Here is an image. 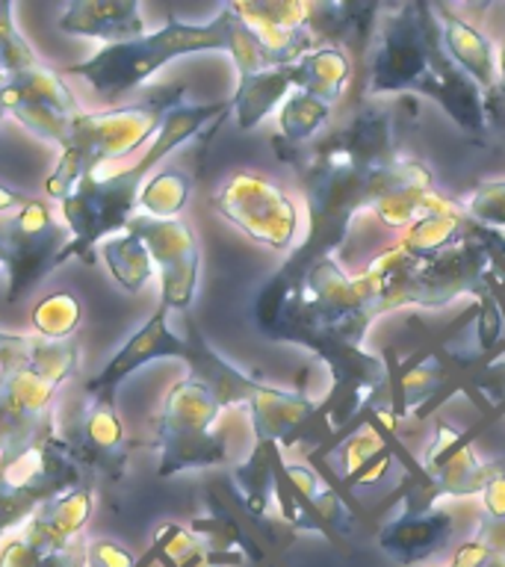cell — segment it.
I'll return each instance as SVG.
<instances>
[{
	"mask_svg": "<svg viewBox=\"0 0 505 567\" xmlns=\"http://www.w3.org/2000/svg\"><path fill=\"white\" fill-rule=\"evenodd\" d=\"M12 9L16 7L9 0H0V71H3V78H12V74H21V71L39 65V56L12 21Z\"/></svg>",
	"mask_w": 505,
	"mask_h": 567,
	"instance_id": "d6986e66",
	"label": "cell"
},
{
	"mask_svg": "<svg viewBox=\"0 0 505 567\" xmlns=\"http://www.w3.org/2000/svg\"><path fill=\"white\" fill-rule=\"evenodd\" d=\"M80 482H86V476L51 420L30 446L0 461V538L9 529L24 526L39 505Z\"/></svg>",
	"mask_w": 505,
	"mask_h": 567,
	"instance_id": "5b68a950",
	"label": "cell"
},
{
	"mask_svg": "<svg viewBox=\"0 0 505 567\" xmlns=\"http://www.w3.org/2000/svg\"><path fill=\"white\" fill-rule=\"evenodd\" d=\"M65 246L69 230L53 219L44 202L27 198L21 210L0 219V251L9 272L7 301H21L44 275H51Z\"/></svg>",
	"mask_w": 505,
	"mask_h": 567,
	"instance_id": "52a82bcc",
	"label": "cell"
},
{
	"mask_svg": "<svg viewBox=\"0 0 505 567\" xmlns=\"http://www.w3.org/2000/svg\"><path fill=\"white\" fill-rule=\"evenodd\" d=\"M237 35L239 18L234 16L230 7L221 9L210 24H184L177 18H168L157 33H145L142 39L124 44H106L97 53H92L89 60L69 65L62 74L86 80L110 110L131 92H136L154 71H159L177 56L202 51L234 53Z\"/></svg>",
	"mask_w": 505,
	"mask_h": 567,
	"instance_id": "3957f363",
	"label": "cell"
},
{
	"mask_svg": "<svg viewBox=\"0 0 505 567\" xmlns=\"http://www.w3.org/2000/svg\"><path fill=\"white\" fill-rule=\"evenodd\" d=\"M186 198H189V177L177 168H166L145 181L140 193V210L151 219H177Z\"/></svg>",
	"mask_w": 505,
	"mask_h": 567,
	"instance_id": "e0dca14e",
	"label": "cell"
},
{
	"mask_svg": "<svg viewBox=\"0 0 505 567\" xmlns=\"http://www.w3.org/2000/svg\"><path fill=\"white\" fill-rule=\"evenodd\" d=\"M80 367L78 340L48 343L33 337L18 358L0 370V461L16 455L53 420V396Z\"/></svg>",
	"mask_w": 505,
	"mask_h": 567,
	"instance_id": "277c9868",
	"label": "cell"
},
{
	"mask_svg": "<svg viewBox=\"0 0 505 567\" xmlns=\"http://www.w3.org/2000/svg\"><path fill=\"white\" fill-rule=\"evenodd\" d=\"M3 83H7V78H3V71H0V122H3V115H7V110H3Z\"/></svg>",
	"mask_w": 505,
	"mask_h": 567,
	"instance_id": "7402d4cb",
	"label": "cell"
},
{
	"mask_svg": "<svg viewBox=\"0 0 505 567\" xmlns=\"http://www.w3.org/2000/svg\"><path fill=\"white\" fill-rule=\"evenodd\" d=\"M89 512H92V485L86 478L65 494L39 505L33 517L21 526L18 538L39 556H53V553L69 549L80 538Z\"/></svg>",
	"mask_w": 505,
	"mask_h": 567,
	"instance_id": "7c38bea8",
	"label": "cell"
},
{
	"mask_svg": "<svg viewBox=\"0 0 505 567\" xmlns=\"http://www.w3.org/2000/svg\"><path fill=\"white\" fill-rule=\"evenodd\" d=\"M62 437L80 467L104 473L110 482H122L124 467H127V441H124V423L115 411V402L89 396L78 429Z\"/></svg>",
	"mask_w": 505,
	"mask_h": 567,
	"instance_id": "8fae6325",
	"label": "cell"
},
{
	"mask_svg": "<svg viewBox=\"0 0 505 567\" xmlns=\"http://www.w3.org/2000/svg\"><path fill=\"white\" fill-rule=\"evenodd\" d=\"M0 567H89V540L78 538L69 549L53 553V556H39L21 538L7 540L0 549Z\"/></svg>",
	"mask_w": 505,
	"mask_h": 567,
	"instance_id": "ac0fdd59",
	"label": "cell"
},
{
	"mask_svg": "<svg viewBox=\"0 0 505 567\" xmlns=\"http://www.w3.org/2000/svg\"><path fill=\"white\" fill-rule=\"evenodd\" d=\"M184 86H166L154 89L136 104L110 106L95 113L80 110L65 127V136L60 142V163L44 181V193L62 204L78 189L80 181L95 175L104 163L140 151V145L157 136L168 110L184 104Z\"/></svg>",
	"mask_w": 505,
	"mask_h": 567,
	"instance_id": "7a4b0ae2",
	"label": "cell"
},
{
	"mask_svg": "<svg viewBox=\"0 0 505 567\" xmlns=\"http://www.w3.org/2000/svg\"><path fill=\"white\" fill-rule=\"evenodd\" d=\"M221 411L204 381L184 379L168 390L157 420V446L163 450L159 476H175L189 467H210L225 461V441L213 432V423Z\"/></svg>",
	"mask_w": 505,
	"mask_h": 567,
	"instance_id": "8992f818",
	"label": "cell"
},
{
	"mask_svg": "<svg viewBox=\"0 0 505 567\" xmlns=\"http://www.w3.org/2000/svg\"><path fill=\"white\" fill-rule=\"evenodd\" d=\"M89 567H136V556L115 540H89Z\"/></svg>",
	"mask_w": 505,
	"mask_h": 567,
	"instance_id": "ffe728a7",
	"label": "cell"
},
{
	"mask_svg": "<svg viewBox=\"0 0 505 567\" xmlns=\"http://www.w3.org/2000/svg\"><path fill=\"white\" fill-rule=\"evenodd\" d=\"M168 313H172V308L159 301V308L151 313L148 322L140 331H133L131 340L106 361V367L97 372L95 379L86 381L89 396L101 399V402H115V390L122 388L124 379H131L133 372L148 367L151 361H159V358L189 361L193 346L168 328Z\"/></svg>",
	"mask_w": 505,
	"mask_h": 567,
	"instance_id": "9c48e42d",
	"label": "cell"
},
{
	"mask_svg": "<svg viewBox=\"0 0 505 567\" xmlns=\"http://www.w3.org/2000/svg\"><path fill=\"white\" fill-rule=\"evenodd\" d=\"M234 104H204L172 106L163 118V127L142 154L140 163L115 172L106 177H86L80 181L78 189L62 202V219L69 225V246L62 248L60 266L71 257H78L83 264H95V243L127 228V221L136 216L140 207V193L145 181L151 177L154 166H159L181 142L193 140L204 124L216 115L228 113Z\"/></svg>",
	"mask_w": 505,
	"mask_h": 567,
	"instance_id": "6da1fadb",
	"label": "cell"
},
{
	"mask_svg": "<svg viewBox=\"0 0 505 567\" xmlns=\"http://www.w3.org/2000/svg\"><path fill=\"white\" fill-rule=\"evenodd\" d=\"M30 340H33L30 334H9V331H0V370H3L12 358H18V354L24 352Z\"/></svg>",
	"mask_w": 505,
	"mask_h": 567,
	"instance_id": "44dd1931",
	"label": "cell"
},
{
	"mask_svg": "<svg viewBox=\"0 0 505 567\" xmlns=\"http://www.w3.org/2000/svg\"><path fill=\"white\" fill-rule=\"evenodd\" d=\"M0 264H3V251H0Z\"/></svg>",
	"mask_w": 505,
	"mask_h": 567,
	"instance_id": "603a6c76",
	"label": "cell"
},
{
	"mask_svg": "<svg viewBox=\"0 0 505 567\" xmlns=\"http://www.w3.org/2000/svg\"><path fill=\"white\" fill-rule=\"evenodd\" d=\"M124 230H131L145 243L151 260L159 269V301L172 310L189 308L198 281V239L193 228L181 219H151L145 213H136Z\"/></svg>",
	"mask_w": 505,
	"mask_h": 567,
	"instance_id": "ba28073f",
	"label": "cell"
},
{
	"mask_svg": "<svg viewBox=\"0 0 505 567\" xmlns=\"http://www.w3.org/2000/svg\"><path fill=\"white\" fill-rule=\"evenodd\" d=\"M62 33L124 44L145 35V21L136 0H74L56 21Z\"/></svg>",
	"mask_w": 505,
	"mask_h": 567,
	"instance_id": "4fadbf2b",
	"label": "cell"
},
{
	"mask_svg": "<svg viewBox=\"0 0 505 567\" xmlns=\"http://www.w3.org/2000/svg\"><path fill=\"white\" fill-rule=\"evenodd\" d=\"M80 319H83V305L69 290L51 292V296H44L33 308L35 337H42L48 343L71 340L74 331H78Z\"/></svg>",
	"mask_w": 505,
	"mask_h": 567,
	"instance_id": "2e32d148",
	"label": "cell"
},
{
	"mask_svg": "<svg viewBox=\"0 0 505 567\" xmlns=\"http://www.w3.org/2000/svg\"><path fill=\"white\" fill-rule=\"evenodd\" d=\"M213 204L219 207L225 219L269 246H287L292 225H296L290 207L275 193V186H266L260 177L248 175V172L230 177L216 193Z\"/></svg>",
	"mask_w": 505,
	"mask_h": 567,
	"instance_id": "30bf717a",
	"label": "cell"
},
{
	"mask_svg": "<svg viewBox=\"0 0 505 567\" xmlns=\"http://www.w3.org/2000/svg\"><path fill=\"white\" fill-rule=\"evenodd\" d=\"M450 529L452 523L446 514H432V517L408 514L384 529L381 547L388 549L390 556H396L399 561H416V558H425L434 549H441L450 538Z\"/></svg>",
	"mask_w": 505,
	"mask_h": 567,
	"instance_id": "5bb4252c",
	"label": "cell"
},
{
	"mask_svg": "<svg viewBox=\"0 0 505 567\" xmlns=\"http://www.w3.org/2000/svg\"><path fill=\"white\" fill-rule=\"evenodd\" d=\"M101 255H104L110 275L127 292H140L148 284L151 275H154V260H151L148 248L131 230H124L122 237L104 239Z\"/></svg>",
	"mask_w": 505,
	"mask_h": 567,
	"instance_id": "9a60e30c",
	"label": "cell"
}]
</instances>
